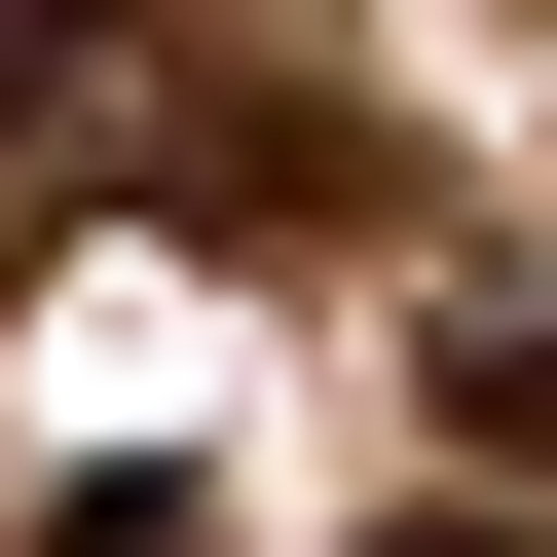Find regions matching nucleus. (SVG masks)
I'll return each mask as SVG.
<instances>
[{
  "mask_svg": "<svg viewBox=\"0 0 557 557\" xmlns=\"http://www.w3.org/2000/svg\"><path fill=\"white\" fill-rule=\"evenodd\" d=\"M446 409H483V446H520V483H557V298H520V335H483V372H446Z\"/></svg>",
  "mask_w": 557,
  "mask_h": 557,
  "instance_id": "f257e3e1",
  "label": "nucleus"
},
{
  "mask_svg": "<svg viewBox=\"0 0 557 557\" xmlns=\"http://www.w3.org/2000/svg\"><path fill=\"white\" fill-rule=\"evenodd\" d=\"M38 557H223V520H186V483H75V520H38Z\"/></svg>",
  "mask_w": 557,
  "mask_h": 557,
  "instance_id": "f03ea898",
  "label": "nucleus"
},
{
  "mask_svg": "<svg viewBox=\"0 0 557 557\" xmlns=\"http://www.w3.org/2000/svg\"><path fill=\"white\" fill-rule=\"evenodd\" d=\"M372 557H520V520H372Z\"/></svg>",
  "mask_w": 557,
  "mask_h": 557,
  "instance_id": "7ed1b4c3",
  "label": "nucleus"
}]
</instances>
